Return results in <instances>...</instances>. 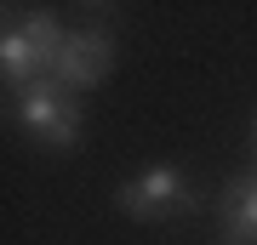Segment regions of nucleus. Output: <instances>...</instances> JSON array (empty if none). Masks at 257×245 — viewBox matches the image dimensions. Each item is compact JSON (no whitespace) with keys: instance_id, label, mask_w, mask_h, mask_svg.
<instances>
[{"instance_id":"1","label":"nucleus","mask_w":257,"mask_h":245,"mask_svg":"<svg viewBox=\"0 0 257 245\" xmlns=\"http://www.w3.org/2000/svg\"><path fill=\"white\" fill-rule=\"evenodd\" d=\"M63 29H57V18H46V12H29L23 23H12L6 35H0V69H6L12 86H35V80H52V63L57 52H63Z\"/></svg>"},{"instance_id":"2","label":"nucleus","mask_w":257,"mask_h":245,"mask_svg":"<svg viewBox=\"0 0 257 245\" xmlns=\"http://www.w3.org/2000/svg\"><path fill=\"white\" fill-rule=\"evenodd\" d=\"M18 126L52 148H74L80 143V97L57 80H35L18 91Z\"/></svg>"},{"instance_id":"3","label":"nucleus","mask_w":257,"mask_h":245,"mask_svg":"<svg viewBox=\"0 0 257 245\" xmlns=\"http://www.w3.org/2000/svg\"><path fill=\"white\" fill-rule=\"evenodd\" d=\"M183 205H189V182H183L177 165H149V171H138L120 188V211H126V217H143V222L177 217Z\"/></svg>"},{"instance_id":"4","label":"nucleus","mask_w":257,"mask_h":245,"mask_svg":"<svg viewBox=\"0 0 257 245\" xmlns=\"http://www.w3.org/2000/svg\"><path fill=\"white\" fill-rule=\"evenodd\" d=\"M109 63H114L109 35H103V29H80V35L63 40V52H57V63H52V80L63 91H86V86H97L103 74H109Z\"/></svg>"},{"instance_id":"5","label":"nucleus","mask_w":257,"mask_h":245,"mask_svg":"<svg viewBox=\"0 0 257 245\" xmlns=\"http://www.w3.org/2000/svg\"><path fill=\"white\" fill-rule=\"evenodd\" d=\"M223 228H229V239H257V171L251 177H234L229 194H223Z\"/></svg>"},{"instance_id":"6","label":"nucleus","mask_w":257,"mask_h":245,"mask_svg":"<svg viewBox=\"0 0 257 245\" xmlns=\"http://www.w3.org/2000/svg\"><path fill=\"white\" fill-rule=\"evenodd\" d=\"M251 143H257V120H251Z\"/></svg>"}]
</instances>
